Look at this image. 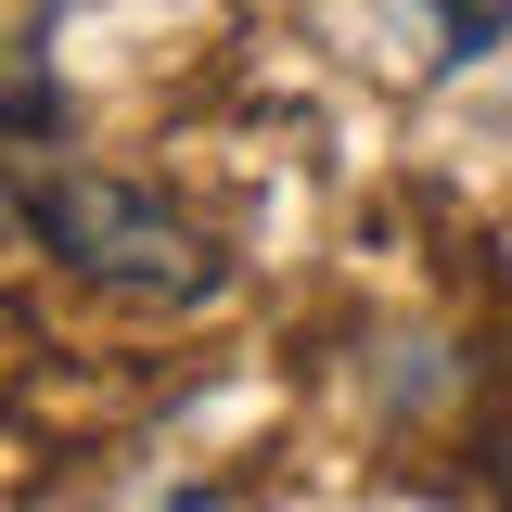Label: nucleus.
I'll return each instance as SVG.
<instances>
[{
	"label": "nucleus",
	"mask_w": 512,
	"mask_h": 512,
	"mask_svg": "<svg viewBox=\"0 0 512 512\" xmlns=\"http://www.w3.org/2000/svg\"><path fill=\"white\" fill-rule=\"evenodd\" d=\"M26 244H52L64 269H90L116 295H154V308H192L218 282L205 231L167 218L154 192H116V180H26Z\"/></svg>",
	"instance_id": "f257e3e1"
},
{
	"label": "nucleus",
	"mask_w": 512,
	"mask_h": 512,
	"mask_svg": "<svg viewBox=\"0 0 512 512\" xmlns=\"http://www.w3.org/2000/svg\"><path fill=\"white\" fill-rule=\"evenodd\" d=\"M500 500H512V461H500Z\"/></svg>",
	"instance_id": "f03ea898"
}]
</instances>
